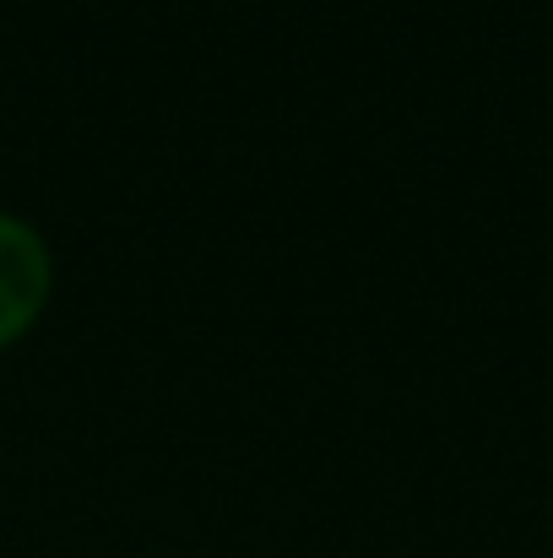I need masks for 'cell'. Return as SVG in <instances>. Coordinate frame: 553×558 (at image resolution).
Listing matches in <instances>:
<instances>
[{
  "label": "cell",
  "mask_w": 553,
  "mask_h": 558,
  "mask_svg": "<svg viewBox=\"0 0 553 558\" xmlns=\"http://www.w3.org/2000/svg\"><path fill=\"white\" fill-rule=\"evenodd\" d=\"M44 293H49V250H44V239L22 217L0 211V342L33 320Z\"/></svg>",
  "instance_id": "1"
}]
</instances>
